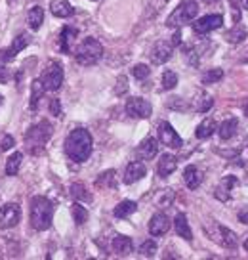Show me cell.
<instances>
[{
	"label": "cell",
	"instance_id": "obj_3",
	"mask_svg": "<svg viewBox=\"0 0 248 260\" xmlns=\"http://www.w3.org/2000/svg\"><path fill=\"white\" fill-rule=\"evenodd\" d=\"M52 134H54V128H52V124L48 121H40L39 124L31 126V128L27 130V134H25V147H27V151L32 155H40L44 151L46 142L52 138Z\"/></svg>",
	"mask_w": 248,
	"mask_h": 260
},
{
	"label": "cell",
	"instance_id": "obj_20",
	"mask_svg": "<svg viewBox=\"0 0 248 260\" xmlns=\"http://www.w3.org/2000/svg\"><path fill=\"white\" fill-rule=\"evenodd\" d=\"M77 35H79V31L71 29V27H65L63 31H61V35H59V48H61L63 54H71L73 52L71 42L77 39Z\"/></svg>",
	"mask_w": 248,
	"mask_h": 260
},
{
	"label": "cell",
	"instance_id": "obj_42",
	"mask_svg": "<svg viewBox=\"0 0 248 260\" xmlns=\"http://www.w3.org/2000/svg\"><path fill=\"white\" fill-rule=\"evenodd\" d=\"M12 146H14V138H12V136H4V140L0 142V151H6V149H10Z\"/></svg>",
	"mask_w": 248,
	"mask_h": 260
},
{
	"label": "cell",
	"instance_id": "obj_23",
	"mask_svg": "<svg viewBox=\"0 0 248 260\" xmlns=\"http://www.w3.org/2000/svg\"><path fill=\"white\" fill-rule=\"evenodd\" d=\"M184 182L189 189H197V187L200 186V182H202V176H200L199 169H197V167H193V165H189L184 172Z\"/></svg>",
	"mask_w": 248,
	"mask_h": 260
},
{
	"label": "cell",
	"instance_id": "obj_43",
	"mask_svg": "<svg viewBox=\"0 0 248 260\" xmlns=\"http://www.w3.org/2000/svg\"><path fill=\"white\" fill-rule=\"evenodd\" d=\"M239 222H242V224H248V211H240L239 212Z\"/></svg>",
	"mask_w": 248,
	"mask_h": 260
},
{
	"label": "cell",
	"instance_id": "obj_28",
	"mask_svg": "<svg viewBox=\"0 0 248 260\" xmlns=\"http://www.w3.org/2000/svg\"><path fill=\"white\" fill-rule=\"evenodd\" d=\"M237 184V178L235 176H227V178L222 182V186L216 189V197H220L222 201H225V199H229V191H231V187Z\"/></svg>",
	"mask_w": 248,
	"mask_h": 260
},
{
	"label": "cell",
	"instance_id": "obj_2",
	"mask_svg": "<svg viewBox=\"0 0 248 260\" xmlns=\"http://www.w3.org/2000/svg\"><path fill=\"white\" fill-rule=\"evenodd\" d=\"M31 226L37 232H44L52 226V218H54V205L50 199L37 195L31 199Z\"/></svg>",
	"mask_w": 248,
	"mask_h": 260
},
{
	"label": "cell",
	"instance_id": "obj_14",
	"mask_svg": "<svg viewBox=\"0 0 248 260\" xmlns=\"http://www.w3.org/2000/svg\"><path fill=\"white\" fill-rule=\"evenodd\" d=\"M145 172H147V169H145L144 162H141V161H132L128 167H126V171H124L122 182H124V184H134V182H137V180L144 178Z\"/></svg>",
	"mask_w": 248,
	"mask_h": 260
},
{
	"label": "cell",
	"instance_id": "obj_7",
	"mask_svg": "<svg viewBox=\"0 0 248 260\" xmlns=\"http://www.w3.org/2000/svg\"><path fill=\"white\" fill-rule=\"evenodd\" d=\"M126 113L134 119H147L153 113V106L145 98H130L126 102Z\"/></svg>",
	"mask_w": 248,
	"mask_h": 260
},
{
	"label": "cell",
	"instance_id": "obj_8",
	"mask_svg": "<svg viewBox=\"0 0 248 260\" xmlns=\"http://www.w3.org/2000/svg\"><path fill=\"white\" fill-rule=\"evenodd\" d=\"M19 220H21V209L17 203H6L0 209V228L2 230L14 228Z\"/></svg>",
	"mask_w": 248,
	"mask_h": 260
},
{
	"label": "cell",
	"instance_id": "obj_47",
	"mask_svg": "<svg viewBox=\"0 0 248 260\" xmlns=\"http://www.w3.org/2000/svg\"><path fill=\"white\" fill-rule=\"evenodd\" d=\"M204 2H216V0H204Z\"/></svg>",
	"mask_w": 248,
	"mask_h": 260
},
{
	"label": "cell",
	"instance_id": "obj_32",
	"mask_svg": "<svg viewBox=\"0 0 248 260\" xmlns=\"http://www.w3.org/2000/svg\"><path fill=\"white\" fill-rule=\"evenodd\" d=\"M71 212H73V218H75V222H77L79 226H82V224L88 220V211H86V209H84V207H82L79 201H75Z\"/></svg>",
	"mask_w": 248,
	"mask_h": 260
},
{
	"label": "cell",
	"instance_id": "obj_39",
	"mask_svg": "<svg viewBox=\"0 0 248 260\" xmlns=\"http://www.w3.org/2000/svg\"><path fill=\"white\" fill-rule=\"evenodd\" d=\"M126 92H128V79L122 75V77H119V79H117L115 94H117V96H122V94H126Z\"/></svg>",
	"mask_w": 248,
	"mask_h": 260
},
{
	"label": "cell",
	"instance_id": "obj_35",
	"mask_svg": "<svg viewBox=\"0 0 248 260\" xmlns=\"http://www.w3.org/2000/svg\"><path fill=\"white\" fill-rule=\"evenodd\" d=\"M176 84H178V75L174 71H164V75H162V88L172 90L176 88Z\"/></svg>",
	"mask_w": 248,
	"mask_h": 260
},
{
	"label": "cell",
	"instance_id": "obj_17",
	"mask_svg": "<svg viewBox=\"0 0 248 260\" xmlns=\"http://www.w3.org/2000/svg\"><path fill=\"white\" fill-rule=\"evenodd\" d=\"M50 12L54 14L56 17H71L75 14L73 6L69 4V0H52L50 2Z\"/></svg>",
	"mask_w": 248,
	"mask_h": 260
},
{
	"label": "cell",
	"instance_id": "obj_9",
	"mask_svg": "<svg viewBox=\"0 0 248 260\" xmlns=\"http://www.w3.org/2000/svg\"><path fill=\"white\" fill-rule=\"evenodd\" d=\"M224 25V16H220V14H210V16H204L197 19L195 23H193V31L197 32V35H206V32L214 31V29H220Z\"/></svg>",
	"mask_w": 248,
	"mask_h": 260
},
{
	"label": "cell",
	"instance_id": "obj_40",
	"mask_svg": "<svg viewBox=\"0 0 248 260\" xmlns=\"http://www.w3.org/2000/svg\"><path fill=\"white\" fill-rule=\"evenodd\" d=\"M50 113L54 115V117H61V104H59L57 98H52V100H50Z\"/></svg>",
	"mask_w": 248,
	"mask_h": 260
},
{
	"label": "cell",
	"instance_id": "obj_13",
	"mask_svg": "<svg viewBox=\"0 0 248 260\" xmlns=\"http://www.w3.org/2000/svg\"><path fill=\"white\" fill-rule=\"evenodd\" d=\"M29 42H31L29 35H27V32H21L16 41L12 42V46H10V48L2 50V56H0V59H2V61H10V59H14V57H16V54H19L21 50L27 48V44H29Z\"/></svg>",
	"mask_w": 248,
	"mask_h": 260
},
{
	"label": "cell",
	"instance_id": "obj_38",
	"mask_svg": "<svg viewBox=\"0 0 248 260\" xmlns=\"http://www.w3.org/2000/svg\"><path fill=\"white\" fill-rule=\"evenodd\" d=\"M139 252H141L144 256H153V254L157 252V243H155L153 239H147V241H144V243H141V247H139Z\"/></svg>",
	"mask_w": 248,
	"mask_h": 260
},
{
	"label": "cell",
	"instance_id": "obj_31",
	"mask_svg": "<svg viewBox=\"0 0 248 260\" xmlns=\"http://www.w3.org/2000/svg\"><path fill=\"white\" fill-rule=\"evenodd\" d=\"M71 195L75 201H92V193H88L84 184H71Z\"/></svg>",
	"mask_w": 248,
	"mask_h": 260
},
{
	"label": "cell",
	"instance_id": "obj_5",
	"mask_svg": "<svg viewBox=\"0 0 248 260\" xmlns=\"http://www.w3.org/2000/svg\"><path fill=\"white\" fill-rule=\"evenodd\" d=\"M75 56H77V61L80 65H94L103 56V46L96 39L90 37V39H84L80 42L79 48L75 50Z\"/></svg>",
	"mask_w": 248,
	"mask_h": 260
},
{
	"label": "cell",
	"instance_id": "obj_6",
	"mask_svg": "<svg viewBox=\"0 0 248 260\" xmlns=\"http://www.w3.org/2000/svg\"><path fill=\"white\" fill-rule=\"evenodd\" d=\"M40 82L50 92L59 90L61 84H63V67L57 63V61H50L46 65V69L42 71V75H40Z\"/></svg>",
	"mask_w": 248,
	"mask_h": 260
},
{
	"label": "cell",
	"instance_id": "obj_18",
	"mask_svg": "<svg viewBox=\"0 0 248 260\" xmlns=\"http://www.w3.org/2000/svg\"><path fill=\"white\" fill-rule=\"evenodd\" d=\"M137 153H139V157L151 161L153 157L159 153V142H157V138H153V136L151 138H145L144 142H141L139 149H137Z\"/></svg>",
	"mask_w": 248,
	"mask_h": 260
},
{
	"label": "cell",
	"instance_id": "obj_37",
	"mask_svg": "<svg viewBox=\"0 0 248 260\" xmlns=\"http://www.w3.org/2000/svg\"><path fill=\"white\" fill-rule=\"evenodd\" d=\"M97 186H109V187L117 186V182H115V171H107V172H103V174H99Z\"/></svg>",
	"mask_w": 248,
	"mask_h": 260
},
{
	"label": "cell",
	"instance_id": "obj_11",
	"mask_svg": "<svg viewBox=\"0 0 248 260\" xmlns=\"http://www.w3.org/2000/svg\"><path fill=\"white\" fill-rule=\"evenodd\" d=\"M172 52H174V44H172V42H166V41L157 42L151 50L153 63H157V65L166 63L170 57H172Z\"/></svg>",
	"mask_w": 248,
	"mask_h": 260
},
{
	"label": "cell",
	"instance_id": "obj_33",
	"mask_svg": "<svg viewBox=\"0 0 248 260\" xmlns=\"http://www.w3.org/2000/svg\"><path fill=\"white\" fill-rule=\"evenodd\" d=\"M246 35H248L246 29H244L242 25H237L235 29H231V31L227 32V37H225V39H227L229 42H233V44H237V42H240L242 39H246Z\"/></svg>",
	"mask_w": 248,
	"mask_h": 260
},
{
	"label": "cell",
	"instance_id": "obj_30",
	"mask_svg": "<svg viewBox=\"0 0 248 260\" xmlns=\"http://www.w3.org/2000/svg\"><path fill=\"white\" fill-rule=\"evenodd\" d=\"M21 161H23V155L19 153V151H16L14 155H10L8 162H6V174H8V176L17 174L19 167H21Z\"/></svg>",
	"mask_w": 248,
	"mask_h": 260
},
{
	"label": "cell",
	"instance_id": "obj_48",
	"mask_svg": "<svg viewBox=\"0 0 248 260\" xmlns=\"http://www.w3.org/2000/svg\"><path fill=\"white\" fill-rule=\"evenodd\" d=\"M0 104H2V96H0Z\"/></svg>",
	"mask_w": 248,
	"mask_h": 260
},
{
	"label": "cell",
	"instance_id": "obj_26",
	"mask_svg": "<svg viewBox=\"0 0 248 260\" xmlns=\"http://www.w3.org/2000/svg\"><path fill=\"white\" fill-rule=\"evenodd\" d=\"M27 21H29V27H31L32 31L40 29V25H42V21H44V10L40 8V6L31 8L29 16H27Z\"/></svg>",
	"mask_w": 248,
	"mask_h": 260
},
{
	"label": "cell",
	"instance_id": "obj_15",
	"mask_svg": "<svg viewBox=\"0 0 248 260\" xmlns=\"http://www.w3.org/2000/svg\"><path fill=\"white\" fill-rule=\"evenodd\" d=\"M178 167V159L174 157V155L170 153H164L162 157H160L159 165H157V172H159L162 178H166V176H170L172 172L176 171Z\"/></svg>",
	"mask_w": 248,
	"mask_h": 260
},
{
	"label": "cell",
	"instance_id": "obj_19",
	"mask_svg": "<svg viewBox=\"0 0 248 260\" xmlns=\"http://www.w3.org/2000/svg\"><path fill=\"white\" fill-rule=\"evenodd\" d=\"M218 232H220V236H214L220 241V243L224 245V247H229V249H235L237 247V243H239V239H237V234L235 232H231L229 228L225 226H216ZM212 237V239H214Z\"/></svg>",
	"mask_w": 248,
	"mask_h": 260
},
{
	"label": "cell",
	"instance_id": "obj_24",
	"mask_svg": "<svg viewBox=\"0 0 248 260\" xmlns=\"http://www.w3.org/2000/svg\"><path fill=\"white\" fill-rule=\"evenodd\" d=\"M237 126H239V121L237 119H227L224 121L220 126H218V134H220V138L222 140H231L235 136V132H237Z\"/></svg>",
	"mask_w": 248,
	"mask_h": 260
},
{
	"label": "cell",
	"instance_id": "obj_29",
	"mask_svg": "<svg viewBox=\"0 0 248 260\" xmlns=\"http://www.w3.org/2000/svg\"><path fill=\"white\" fill-rule=\"evenodd\" d=\"M46 94V88L42 86V82L39 81H34L31 84V109H37V106H39V100L42 96Z\"/></svg>",
	"mask_w": 248,
	"mask_h": 260
},
{
	"label": "cell",
	"instance_id": "obj_12",
	"mask_svg": "<svg viewBox=\"0 0 248 260\" xmlns=\"http://www.w3.org/2000/svg\"><path fill=\"white\" fill-rule=\"evenodd\" d=\"M168 230H170V220L164 212L153 214L151 220H149V234H151V236H155V237L164 236Z\"/></svg>",
	"mask_w": 248,
	"mask_h": 260
},
{
	"label": "cell",
	"instance_id": "obj_16",
	"mask_svg": "<svg viewBox=\"0 0 248 260\" xmlns=\"http://www.w3.org/2000/svg\"><path fill=\"white\" fill-rule=\"evenodd\" d=\"M113 251L119 256H128L130 252L134 251V243L128 236H117L113 239Z\"/></svg>",
	"mask_w": 248,
	"mask_h": 260
},
{
	"label": "cell",
	"instance_id": "obj_41",
	"mask_svg": "<svg viewBox=\"0 0 248 260\" xmlns=\"http://www.w3.org/2000/svg\"><path fill=\"white\" fill-rule=\"evenodd\" d=\"M10 79H12L10 69H8V67H4V65H0V84H6Z\"/></svg>",
	"mask_w": 248,
	"mask_h": 260
},
{
	"label": "cell",
	"instance_id": "obj_27",
	"mask_svg": "<svg viewBox=\"0 0 248 260\" xmlns=\"http://www.w3.org/2000/svg\"><path fill=\"white\" fill-rule=\"evenodd\" d=\"M214 106V98L206 94V92H200L199 98H197V102H195V109L199 111V113H206L210 107Z\"/></svg>",
	"mask_w": 248,
	"mask_h": 260
},
{
	"label": "cell",
	"instance_id": "obj_44",
	"mask_svg": "<svg viewBox=\"0 0 248 260\" xmlns=\"http://www.w3.org/2000/svg\"><path fill=\"white\" fill-rule=\"evenodd\" d=\"M180 42H182V35H180V31H176V35H174V41H172V44H174V46H178Z\"/></svg>",
	"mask_w": 248,
	"mask_h": 260
},
{
	"label": "cell",
	"instance_id": "obj_21",
	"mask_svg": "<svg viewBox=\"0 0 248 260\" xmlns=\"http://www.w3.org/2000/svg\"><path fill=\"white\" fill-rule=\"evenodd\" d=\"M174 228H176V234L180 237H184L185 241H191L193 239V232L191 228H189V222H187V216L185 214H178L176 220H174Z\"/></svg>",
	"mask_w": 248,
	"mask_h": 260
},
{
	"label": "cell",
	"instance_id": "obj_34",
	"mask_svg": "<svg viewBox=\"0 0 248 260\" xmlns=\"http://www.w3.org/2000/svg\"><path fill=\"white\" fill-rule=\"evenodd\" d=\"M224 79V71L220 69V67H216V69H210V71H206L204 73V77H202V82L204 84H212V82H218Z\"/></svg>",
	"mask_w": 248,
	"mask_h": 260
},
{
	"label": "cell",
	"instance_id": "obj_36",
	"mask_svg": "<svg viewBox=\"0 0 248 260\" xmlns=\"http://www.w3.org/2000/svg\"><path fill=\"white\" fill-rule=\"evenodd\" d=\"M132 75L136 77L137 81H145L149 75H151V69L147 67V65H144V63H139V65H134L132 67Z\"/></svg>",
	"mask_w": 248,
	"mask_h": 260
},
{
	"label": "cell",
	"instance_id": "obj_25",
	"mask_svg": "<svg viewBox=\"0 0 248 260\" xmlns=\"http://www.w3.org/2000/svg\"><path fill=\"white\" fill-rule=\"evenodd\" d=\"M136 211H137V203H134V201H122V203H119L115 207L113 214L117 218H128L130 214H134Z\"/></svg>",
	"mask_w": 248,
	"mask_h": 260
},
{
	"label": "cell",
	"instance_id": "obj_4",
	"mask_svg": "<svg viewBox=\"0 0 248 260\" xmlns=\"http://www.w3.org/2000/svg\"><path fill=\"white\" fill-rule=\"evenodd\" d=\"M199 16V2L195 0H184L166 19L168 27H184L185 23H191L195 17Z\"/></svg>",
	"mask_w": 248,
	"mask_h": 260
},
{
	"label": "cell",
	"instance_id": "obj_46",
	"mask_svg": "<svg viewBox=\"0 0 248 260\" xmlns=\"http://www.w3.org/2000/svg\"><path fill=\"white\" fill-rule=\"evenodd\" d=\"M244 249L248 251V237H246V241H244Z\"/></svg>",
	"mask_w": 248,
	"mask_h": 260
},
{
	"label": "cell",
	"instance_id": "obj_1",
	"mask_svg": "<svg viewBox=\"0 0 248 260\" xmlns=\"http://www.w3.org/2000/svg\"><path fill=\"white\" fill-rule=\"evenodd\" d=\"M92 134L84 128H75L65 140V153L71 157L73 161L84 162L92 155Z\"/></svg>",
	"mask_w": 248,
	"mask_h": 260
},
{
	"label": "cell",
	"instance_id": "obj_45",
	"mask_svg": "<svg viewBox=\"0 0 248 260\" xmlns=\"http://www.w3.org/2000/svg\"><path fill=\"white\" fill-rule=\"evenodd\" d=\"M244 115H246V117H248V102H246V104H244Z\"/></svg>",
	"mask_w": 248,
	"mask_h": 260
},
{
	"label": "cell",
	"instance_id": "obj_22",
	"mask_svg": "<svg viewBox=\"0 0 248 260\" xmlns=\"http://www.w3.org/2000/svg\"><path fill=\"white\" fill-rule=\"evenodd\" d=\"M216 128H218L216 121H214L212 117H206V119H204V121L197 126V130H195V136H197L199 140H206V138H210V136L214 134V130H216Z\"/></svg>",
	"mask_w": 248,
	"mask_h": 260
},
{
	"label": "cell",
	"instance_id": "obj_10",
	"mask_svg": "<svg viewBox=\"0 0 248 260\" xmlns=\"http://www.w3.org/2000/svg\"><path fill=\"white\" fill-rule=\"evenodd\" d=\"M159 140L168 147H174V149H180L184 146V140L178 136V132L172 128V124L168 122H160L159 124Z\"/></svg>",
	"mask_w": 248,
	"mask_h": 260
}]
</instances>
